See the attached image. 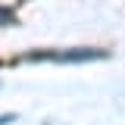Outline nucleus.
<instances>
[{"label":"nucleus","mask_w":125,"mask_h":125,"mask_svg":"<svg viewBox=\"0 0 125 125\" xmlns=\"http://www.w3.org/2000/svg\"><path fill=\"white\" fill-rule=\"evenodd\" d=\"M109 60L103 47H50V50H25L13 62H56V66H81V62Z\"/></svg>","instance_id":"nucleus-1"},{"label":"nucleus","mask_w":125,"mask_h":125,"mask_svg":"<svg viewBox=\"0 0 125 125\" xmlns=\"http://www.w3.org/2000/svg\"><path fill=\"white\" fill-rule=\"evenodd\" d=\"M19 22V16H16L13 6H6V3H0V28H10V25H16Z\"/></svg>","instance_id":"nucleus-2"},{"label":"nucleus","mask_w":125,"mask_h":125,"mask_svg":"<svg viewBox=\"0 0 125 125\" xmlns=\"http://www.w3.org/2000/svg\"><path fill=\"white\" fill-rule=\"evenodd\" d=\"M16 119H19V116H16V113H3V116H0V125H13Z\"/></svg>","instance_id":"nucleus-3"}]
</instances>
